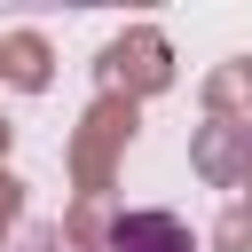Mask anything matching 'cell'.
<instances>
[{
  "label": "cell",
  "instance_id": "6da1fadb",
  "mask_svg": "<svg viewBox=\"0 0 252 252\" xmlns=\"http://www.w3.org/2000/svg\"><path fill=\"white\" fill-rule=\"evenodd\" d=\"M110 252H189V228L173 213H118L110 220Z\"/></svg>",
  "mask_w": 252,
  "mask_h": 252
}]
</instances>
